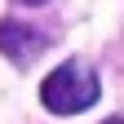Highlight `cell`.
Wrapping results in <instances>:
<instances>
[{"instance_id":"cell-1","label":"cell","mask_w":124,"mask_h":124,"mask_svg":"<svg viewBox=\"0 0 124 124\" xmlns=\"http://www.w3.org/2000/svg\"><path fill=\"white\" fill-rule=\"evenodd\" d=\"M40 102L53 115H80L98 102V75L84 62H62L58 71H49V80L40 84Z\"/></svg>"},{"instance_id":"cell-2","label":"cell","mask_w":124,"mask_h":124,"mask_svg":"<svg viewBox=\"0 0 124 124\" xmlns=\"http://www.w3.org/2000/svg\"><path fill=\"white\" fill-rule=\"evenodd\" d=\"M40 49H44L40 31H31L22 22H0V53H9L13 62H31Z\"/></svg>"},{"instance_id":"cell-3","label":"cell","mask_w":124,"mask_h":124,"mask_svg":"<svg viewBox=\"0 0 124 124\" xmlns=\"http://www.w3.org/2000/svg\"><path fill=\"white\" fill-rule=\"evenodd\" d=\"M18 5H44V0H18Z\"/></svg>"},{"instance_id":"cell-4","label":"cell","mask_w":124,"mask_h":124,"mask_svg":"<svg viewBox=\"0 0 124 124\" xmlns=\"http://www.w3.org/2000/svg\"><path fill=\"white\" fill-rule=\"evenodd\" d=\"M106 124H124V120H106Z\"/></svg>"}]
</instances>
